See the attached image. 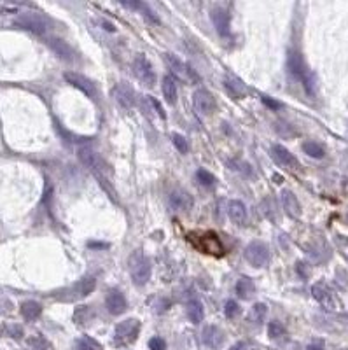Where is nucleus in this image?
I'll return each instance as SVG.
<instances>
[{
	"label": "nucleus",
	"instance_id": "nucleus-1",
	"mask_svg": "<svg viewBox=\"0 0 348 350\" xmlns=\"http://www.w3.org/2000/svg\"><path fill=\"white\" fill-rule=\"evenodd\" d=\"M287 68H289V72L292 74L294 79H297L301 84H303L308 95H310V96L315 95V93H317V81H315V76H313L312 70L306 67V63H304L303 56H301L299 53H296V51H291V53H289V58H287Z\"/></svg>",
	"mask_w": 348,
	"mask_h": 350
},
{
	"label": "nucleus",
	"instance_id": "nucleus-2",
	"mask_svg": "<svg viewBox=\"0 0 348 350\" xmlns=\"http://www.w3.org/2000/svg\"><path fill=\"white\" fill-rule=\"evenodd\" d=\"M130 275L135 286H145L152 275V266H150L149 258L142 251H135L130 256Z\"/></svg>",
	"mask_w": 348,
	"mask_h": 350
},
{
	"label": "nucleus",
	"instance_id": "nucleus-3",
	"mask_svg": "<svg viewBox=\"0 0 348 350\" xmlns=\"http://www.w3.org/2000/svg\"><path fill=\"white\" fill-rule=\"evenodd\" d=\"M138 333H140V321L138 319H126V321L119 322L115 326L114 331V343L115 345H128L137 340Z\"/></svg>",
	"mask_w": 348,
	"mask_h": 350
},
{
	"label": "nucleus",
	"instance_id": "nucleus-4",
	"mask_svg": "<svg viewBox=\"0 0 348 350\" xmlns=\"http://www.w3.org/2000/svg\"><path fill=\"white\" fill-rule=\"evenodd\" d=\"M245 259L247 263H250L254 268H262L266 266L269 261V249L264 242H259V240H254L245 247Z\"/></svg>",
	"mask_w": 348,
	"mask_h": 350
},
{
	"label": "nucleus",
	"instance_id": "nucleus-5",
	"mask_svg": "<svg viewBox=\"0 0 348 350\" xmlns=\"http://www.w3.org/2000/svg\"><path fill=\"white\" fill-rule=\"evenodd\" d=\"M77 156H79L81 163H83L84 166H88V168L98 177V181L105 182L107 168H105V163L102 161V158L98 156V153H95V151L90 149V147H83V149H79Z\"/></svg>",
	"mask_w": 348,
	"mask_h": 350
},
{
	"label": "nucleus",
	"instance_id": "nucleus-6",
	"mask_svg": "<svg viewBox=\"0 0 348 350\" xmlns=\"http://www.w3.org/2000/svg\"><path fill=\"white\" fill-rule=\"evenodd\" d=\"M65 81H67L68 84H72L73 88L79 89V91H83L88 98H91V100L98 98V88H96V84L93 83L91 79H88L86 76H83V74L65 72Z\"/></svg>",
	"mask_w": 348,
	"mask_h": 350
},
{
	"label": "nucleus",
	"instance_id": "nucleus-7",
	"mask_svg": "<svg viewBox=\"0 0 348 350\" xmlns=\"http://www.w3.org/2000/svg\"><path fill=\"white\" fill-rule=\"evenodd\" d=\"M312 294L317 301L327 310H339V299L334 296V293L329 289V286L324 282H317L312 286Z\"/></svg>",
	"mask_w": 348,
	"mask_h": 350
},
{
	"label": "nucleus",
	"instance_id": "nucleus-8",
	"mask_svg": "<svg viewBox=\"0 0 348 350\" xmlns=\"http://www.w3.org/2000/svg\"><path fill=\"white\" fill-rule=\"evenodd\" d=\"M112 96H114V100L121 105L123 109H126V111H130V109L135 107V103H137V95H135L133 88L130 86V84L126 83H118L114 88H112Z\"/></svg>",
	"mask_w": 348,
	"mask_h": 350
},
{
	"label": "nucleus",
	"instance_id": "nucleus-9",
	"mask_svg": "<svg viewBox=\"0 0 348 350\" xmlns=\"http://www.w3.org/2000/svg\"><path fill=\"white\" fill-rule=\"evenodd\" d=\"M210 19L214 23V28L220 37H226L229 35V25H231V16H229V11L226 7H220L215 6L210 9Z\"/></svg>",
	"mask_w": 348,
	"mask_h": 350
},
{
	"label": "nucleus",
	"instance_id": "nucleus-10",
	"mask_svg": "<svg viewBox=\"0 0 348 350\" xmlns=\"http://www.w3.org/2000/svg\"><path fill=\"white\" fill-rule=\"evenodd\" d=\"M133 68H135V74H137V77L142 81V83L145 84V86H154L156 84V72H154L152 65H150V61L147 60L145 56H137L133 61Z\"/></svg>",
	"mask_w": 348,
	"mask_h": 350
},
{
	"label": "nucleus",
	"instance_id": "nucleus-11",
	"mask_svg": "<svg viewBox=\"0 0 348 350\" xmlns=\"http://www.w3.org/2000/svg\"><path fill=\"white\" fill-rule=\"evenodd\" d=\"M192 105H195L196 112L200 116H210L214 112L215 102H214V96L210 95V91L205 88H198L192 95Z\"/></svg>",
	"mask_w": 348,
	"mask_h": 350
},
{
	"label": "nucleus",
	"instance_id": "nucleus-12",
	"mask_svg": "<svg viewBox=\"0 0 348 350\" xmlns=\"http://www.w3.org/2000/svg\"><path fill=\"white\" fill-rule=\"evenodd\" d=\"M16 25L21 26V28H25V30H28V32H32V33H37V35L46 33V21H44V18L38 16L37 13L21 14V16L16 19Z\"/></svg>",
	"mask_w": 348,
	"mask_h": 350
},
{
	"label": "nucleus",
	"instance_id": "nucleus-13",
	"mask_svg": "<svg viewBox=\"0 0 348 350\" xmlns=\"http://www.w3.org/2000/svg\"><path fill=\"white\" fill-rule=\"evenodd\" d=\"M95 286H96V280L93 277H84L81 278L79 282H75L72 287H68L65 293H67V299H83L86 296H90V294L95 291Z\"/></svg>",
	"mask_w": 348,
	"mask_h": 350
},
{
	"label": "nucleus",
	"instance_id": "nucleus-14",
	"mask_svg": "<svg viewBox=\"0 0 348 350\" xmlns=\"http://www.w3.org/2000/svg\"><path fill=\"white\" fill-rule=\"evenodd\" d=\"M198 245L203 252H207V254H210V256H215V258H220V256L226 252L224 251L222 242H220V238L215 233H205L203 236H200Z\"/></svg>",
	"mask_w": 348,
	"mask_h": 350
},
{
	"label": "nucleus",
	"instance_id": "nucleus-15",
	"mask_svg": "<svg viewBox=\"0 0 348 350\" xmlns=\"http://www.w3.org/2000/svg\"><path fill=\"white\" fill-rule=\"evenodd\" d=\"M105 306L107 310L112 313V315H121L126 312V308H128V301H126L125 294L121 293V291H110L109 294H107L105 298Z\"/></svg>",
	"mask_w": 348,
	"mask_h": 350
},
{
	"label": "nucleus",
	"instance_id": "nucleus-16",
	"mask_svg": "<svg viewBox=\"0 0 348 350\" xmlns=\"http://www.w3.org/2000/svg\"><path fill=\"white\" fill-rule=\"evenodd\" d=\"M272 158L275 159L278 165L287 166V168H296V166H297L296 156H294V154L287 149V147L280 146V144H277V146L272 147Z\"/></svg>",
	"mask_w": 348,
	"mask_h": 350
},
{
	"label": "nucleus",
	"instance_id": "nucleus-17",
	"mask_svg": "<svg viewBox=\"0 0 348 350\" xmlns=\"http://www.w3.org/2000/svg\"><path fill=\"white\" fill-rule=\"evenodd\" d=\"M202 340L208 348H220L224 343V333L217 326H207L202 333Z\"/></svg>",
	"mask_w": 348,
	"mask_h": 350
},
{
	"label": "nucleus",
	"instance_id": "nucleus-18",
	"mask_svg": "<svg viewBox=\"0 0 348 350\" xmlns=\"http://www.w3.org/2000/svg\"><path fill=\"white\" fill-rule=\"evenodd\" d=\"M280 201H282V207H284L285 214H287L289 217L296 219V217L301 216V205H299V201H297L296 194L292 191L284 189V191L280 193Z\"/></svg>",
	"mask_w": 348,
	"mask_h": 350
},
{
	"label": "nucleus",
	"instance_id": "nucleus-19",
	"mask_svg": "<svg viewBox=\"0 0 348 350\" xmlns=\"http://www.w3.org/2000/svg\"><path fill=\"white\" fill-rule=\"evenodd\" d=\"M170 205L173 210H189L192 207V196L184 189H173L170 193Z\"/></svg>",
	"mask_w": 348,
	"mask_h": 350
},
{
	"label": "nucleus",
	"instance_id": "nucleus-20",
	"mask_svg": "<svg viewBox=\"0 0 348 350\" xmlns=\"http://www.w3.org/2000/svg\"><path fill=\"white\" fill-rule=\"evenodd\" d=\"M48 44H49V48L55 51V54L58 58H61L63 61H73V49L63 41V39L51 37L48 41Z\"/></svg>",
	"mask_w": 348,
	"mask_h": 350
},
{
	"label": "nucleus",
	"instance_id": "nucleus-21",
	"mask_svg": "<svg viewBox=\"0 0 348 350\" xmlns=\"http://www.w3.org/2000/svg\"><path fill=\"white\" fill-rule=\"evenodd\" d=\"M227 216L233 221L235 224H243L247 221V207L243 201L240 200H231L227 205Z\"/></svg>",
	"mask_w": 348,
	"mask_h": 350
},
{
	"label": "nucleus",
	"instance_id": "nucleus-22",
	"mask_svg": "<svg viewBox=\"0 0 348 350\" xmlns=\"http://www.w3.org/2000/svg\"><path fill=\"white\" fill-rule=\"evenodd\" d=\"M224 88H226V91L229 93L233 98H243V96L247 95L245 84H243L240 79H237V77H233V76L224 77Z\"/></svg>",
	"mask_w": 348,
	"mask_h": 350
},
{
	"label": "nucleus",
	"instance_id": "nucleus-23",
	"mask_svg": "<svg viewBox=\"0 0 348 350\" xmlns=\"http://www.w3.org/2000/svg\"><path fill=\"white\" fill-rule=\"evenodd\" d=\"M185 315H187V319L192 324H200L205 319L203 305L198 299H191V301H187V305H185Z\"/></svg>",
	"mask_w": 348,
	"mask_h": 350
},
{
	"label": "nucleus",
	"instance_id": "nucleus-24",
	"mask_svg": "<svg viewBox=\"0 0 348 350\" xmlns=\"http://www.w3.org/2000/svg\"><path fill=\"white\" fill-rule=\"evenodd\" d=\"M165 60H166V63L170 65V68H172V72L175 74V76L185 77L187 74H192V68L189 67V65H184L175 54H165Z\"/></svg>",
	"mask_w": 348,
	"mask_h": 350
},
{
	"label": "nucleus",
	"instance_id": "nucleus-25",
	"mask_svg": "<svg viewBox=\"0 0 348 350\" xmlns=\"http://www.w3.org/2000/svg\"><path fill=\"white\" fill-rule=\"evenodd\" d=\"M237 294L242 299H250L256 294V286H254L252 278L249 277H240L237 282Z\"/></svg>",
	"mask_w": 348,
	"mask_h": 350
},
{
	"label": "nucleus",
	"instance_id": "nucleus-26",
	"mask_svg": "<svg viewBox=\"0 0 348 350\" xmlns=\"http://www.w3.org/2000/svg\"><path fill=\"white\" fill-rule=\"evenodd\" d=\"M161 89H163L165 100L170 105H173L177 102V84H175V81H173L172 76H165L163 84H161Z\"/></svg>",
	"mask_w": 348,
	"mask_h": 350
},
{
	"label": "nucleus",
	"instance_id": "nucleus-27",
	"mask_svg": "<svg viewBox=\"0 0 348 350\" xmlns=\"http://www.w3.org/2000/svg\"><path fill=\"white\" fill-rule=\"evenodd\" d=\"M42 313V305L37 301H25L21 305V315L26 321H35Z\"/></svg>",
	"mask_w": 348,
	"mask_h": 350
},
{
	"label": "nucleus",
	"instance_id": "nucleus-28",
	"mask_svg": "<svg viewBox=\"0 0 348 350\" xmlns=\"http://www.w3.org/2000/svg\"><path fill=\"white\" fill-rule=\"evenodd\" d=\"M303 153H306L310 158H315V159H320L326 156V149H324L322 144L319 142H313V140H306V142H303Z\"/></svg>",
	"mask_w": 348,
	"mask_h": 350
},
{
	"label": "nucleus",
	"instance_id": "nucleus-29",
	"mask_svg": "<svg viewBox=\"0 0 348 350\" xmlns=\"http://www.w3.org/2000/svg\"><path fill=\"white\" fill-rule=\"evenodd\" d=\"M266 315H268V306L264 303H256L252 306V310H250L249 319L252 322H256V324H262L266 321Z\"/></svg>",
	"mask_w": 348,
	"mask_h": 350
},
{
	"label": "nucleus",
	"instance_id": "nucleus-30",
	"mask_svg": "<svg viewBox=\"0 0 348 350\" xmlns=\"http://www.w3.org/2000/svg\"><path fill=\"white\" fill-rule=\"evenodd\" d=\"M284 334H285V328L280 324V322L272 321L268 324V336L272 338V340H280Z\"/></svg>",
	"mask_w": 348,
	"mask_h": 350
},
{
	"label": "nucleus",
	"instance_id": "nucleus-31",
	"mask_svg": "<svg viewBox=\"0 0 348 350\" xmlns=\"http://www.w3.org/2000/svg\"><path fill=\"white\" fill-rule=\"evenodd\" d=\"M172 142H173V146L177 147V151H179V153L185 154V153L189 151V144H187V140H185L184 135H180V133H172Z\"/></svg>",
	"mask_w": 348,
	"mask_h": 350
},
{
	"label": "nucleus",
	"instance_id": "nucleus-32",
	"mask_svg": "<svg viewBox=\"0 0 348 350\" xmlns=\"http://www.w3.org/2000/svg\"><path fill=\"white\" fill-rule=\"evenodd\" d=\"M26 343H28V347H32L33 350H48L49 348V343L42 336L28 338V341H26Z\"/></svg>",
	"mask_w": 348,
	"mask_h": 350
},
{
	"label": "nucleus",
	"instance_id": "nucleus-33",
	"mask_svg": "<svg viewBox=\"0 0 348 350\" xmlns=\"http://www.w3.org/2000/svg\"><path fill=\"white\" fill-rule=\"evenodd\" d=\"M147 102H149V105H150V107H152V111L156 112V114L160 116V118L165 121V119H166V112H165L163 105L160 103V100H156L152 95H147Z\"/></svg>",
	"mask_w": 348,
	"mask_h": 350
},
{
	"label": "nucleus",
	"instance_id": "nucleus-34",
	"mask_svg": "<svg viewBox=\"0 0 348 350\" xmlns=\"http://www.w3.org/2000/svg\"><path fill=\"white\" fill-rule=\"evenodd\" d=\"M75 350H98V345L91 340V338H81L75 341Z\"/></svg>",
	"mask_w": 348,
	"mask_h": 350
},
{
	"label": "nucleus",
	"instance_id": "nucleus-35",
	"mask_svg": "<svg viewBox=\"0 0 348 350\" xmlns=\"http://www.w3.org/2000/svg\"><path fill=\"white\" fill-rule=\"evenodd\" d=\"M238 312H240V306H238L237 301H233V299H229V301L224 305V315H226L227 319L237 317Z\"/></svg>",
	"mask_w": 348,
	"mask_h": 350
},
{
	"label": "nucleus",
	"instance_id": "nucleus-36",
	"mask_svg": "<svg viewBox=\"0 0 348 350\" xmlns=\"http://www.w3.org/2000/svg\"><path fill=\"white\" fill-rule=\"evenodd\" d=\"M196 177H198V181L202 182L203 186H214V182H215L214 175H212L210 172H207V170H203V168H200L198 172H196Z\"/></svg>",
	"mask_w": 348,
	"mask_h": 350
},
{
	"label": "nucleus",
	"instance_id": "nucleus-37",
	"mask_svg": "<svg viewBox=\"0 0 348 350\" xmlns=\"http://www.w3.org/2000/svg\"><path fill=\"white\" fill-rule=\"evenodd\" d=\"M140 11H142V14H144V16L149 19L150 23H154V25H158V23H160V18H158V14L154 13L152 9H150L149 6H147L145 2H142V7H140Z\"/></svg>",
	"mask_w": 348,
	"mask_h": 350
},
{
	"label": "nucleus",
	"instance_id": "nucleus-38",
	"mask_svg": "<svg viewBox=\"0 0 348 350\" xmlns=\"http://www.w3.org/2000/svg\"><path fill=\"white\" fill-rule=\"evenodd\" d=\"M149 348L150 350H166V341L161 336H154L149 340Z\"/></svg>",
	"mask_w": 348,
	"mask_h": 350
},
{
	"label": "nucleus",
	"instance_id": "nucleus-39",
	"mask_svg": "<svg viewBox=\"0 0 348 350\" xmlns=\"http://www.w3.org/2000/svg\"><path fill=\"white\" fill-rule=\"evenodd\" d=\"M7 333H9L13 338H21L23 336V329H21V326H18V324H9V326H7Z\"/></svg>",
	"mask_w": 348,
	"mask_h": 350
},
{
	"label": "nucleus",
	"instance_id": "nucleus-40",
	"mask_svg": "<svg viewBox=\"0 0 348 350\" xmlns=\"http://www.w3.org/2000/svg\"><path fill=\"white\" fill-rule=\"evenodd\" d=\"M119 4L131 11H140V7H142V2H137V0H123V2H119Z\"/></svg>",
	"mask_w": 348,
	"mask_h": 350
},
{
	"label": "nucleus",
	"instance_id": "nucleus-41",
	"mask_svg": "<svg viewBox=\"0 0 348 350\" xmlns=\"http://www.w3.org/2000/svg\"><path fill=\"white\" fill-rule=\"evenodd\" d=\"M262 103L268 105V107H272V109H275V111L282 107L280 102H277V100H273V98H268V96H262Z\"/></svg>",
	"mask_w": 348,
	"mask_h": 350
},
{
	"label": "nucleus",
	"instance_id": "nucleus-42",
	"mask_svg": "<svg viewBox=\"0 0 348 350\" xmlns=\"http://www.w3.org/2000/svg\"><path fill=\"white\" fill-rule=\"evenodd\" d=\"M308 350H324V341L322 340H315L308 345Z\"/></svg>",
	"mask_w": 348,
	"mask_h": 350
},
{
	"label": "nucleus",
	"instance_id": "nucleus-43",
	"mask_svg": "<svg viewBox=\"0 0 348 350\" xmlns=\"http://www.w3.org/2000/svg\"><path fill=\"white\" fill-rule=\"evenodd\" d=\"M102 25H103V28H105V30H109V32H114V25H112V23L102 21Z\"/></svg>",
	"mask_w": 348,
	"mask_h": 350
},
{
	"label": "nucleus",
	"instance_id": "nucleus-44",
	"mask_svg": "<svg viewBox=\"0 0 348 350\" xmlns=\"http://www.w3.org/2000/svg\"><path fill=\"white\" fill-rule=\"evenodd\" d=\"M231 350H245V343H237Z\"/></svg>",
	"mask_w": 348,
	"mask_h": 350
},
{
	"label": "nucleus",
	"instance_id": "nucleus-45",
	"mask_svg": "<svg viewBox=\"0 0 348 350\" xmlns=\"http://www.w3.org/2000/svg\"><path fill=\"white\" fill-rule=\"evenodd\" d=\"M90 247H96V249H102V247H107V243H93V242H90Z\"/></svg>",
	"mask_w": 348,
	"mask_h": 350
},
{
	"label": "nucleus",
	"instance_id": "nucleus-46",
	"mask_svg": "<svg viewBox=\"0 0 348 350\" xmlns=\"http://www.w3.org/2000/svg\"><path fill=\"white\" fill-rule=\"evenodd\" d=\"M343 350H346V348H343Z\"/></svg>",
	"mask_w": 348,
	"mask_h": 350
}]
</instances>
